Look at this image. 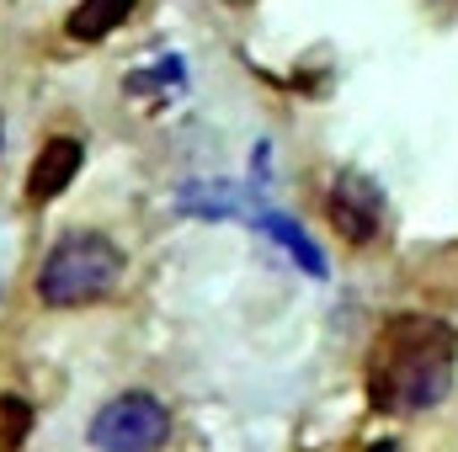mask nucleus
I'll return each instance as SVG.
<instances>
[{"label":"nucleus","mask_w":458,"mask_h":452,"mask_svg":"<svg viewBox=\"0 0 458 452\" xmlns=\"http://www.w3.org/2000/svg\"><path fill=\"white\" fill-rule=\"evenodd\" d=\"M81 160H86V144L81 138H48L27 171V203H54L75 176H81Z\"/></svg>","instance_id":"obj_5"},{"label":"nucleus","mask_w":458,"mask_h":452,"mask_svg":"<svg viewBox=\"0 0 458 452\" xmlns=\"http://www.w3.org/2000/svg\"><path fill=\"white\" fill-rule=\"evenodd\" d=\"M458 331L437 314H394L368 340V405L378 415L437 410L454 389Z\"/></svg>","instance_id":"obj_1"},{"label":"nucleus","mask_w":458,"mask_h":452,"mask_svg":"<svg viewBox=\"0 0 458 452\" xmlns=\"http://www.w3.org/2000/svg\"><path fill=\"white\" fill-rule=\"evenodd\" d=\"M128 16H133V0H81L64 16V32L75 43H102V38H113Z\"/></svg>","instance_id":"obj_6"},{"label":"nucleus","mask_w":458,"mask_h":452,"mask_svg":"<svg viewBox=\"0 0 458 452\" xmlns=\"http://www.w3.org/2000/svg\"><path fill=\"white\" fill-rule=\"evenodd\" d=\"M0 133H5V128H0Z\"/></svg>","instance_id":"obj_8"},{"label":"nucleus","mask_w":458,"mask_h":452,"mask_svg":"<svg viewBox=\"0 0 458 452\" xmlns=\"http://www.w3.org/2000/svg\"><path fill=\"white\" fill-rule=\"evenodd\" d=\"M91 448L97 452H160L171 437V410L144 394V389H128L107 399L97 415H91Z\"/></svg>","instance_id":"obj_3"},{"label":"nucleus","mask_w":458,"mask_h":452,"mask_svg":"<svg viewBox=\"0 0 458 452\" xmlns=\"http://www.w3.org/2000/svg\"><path fill=\"white\" fill-rule=\"evenodd\" d=\"M123 250H117L107 234L97 229H75L64 234L43 266H38V298L48 309H91L102 298H113L117 282H123Z\"/></svg>","instance_id":"obj_2"},{"label":"nucleus","mask_w":458,"mask_h":452,"mask_svg":"<svg viewBox=\"0 0 458 452\" xmlns=\"http://www.w3.org/2000/svg\"><path fill=\"white\" fill-rule=\"evenodd\" d=\"M326 224L336 229V239H346L352 250L373 245L384 229V187L362 171H336L331 192H326Z\"/></svg>","instance_id":"obj_4"},{"label":"nucleus","mask_w":458,"mask_h":452,"mask_svg":"<svg viewBox=\"0 0 458 452\" xmlns=\"http://www.w3.org/2000/svg\"><path fill=\"white\" fill-rule=\"evenodd\" d=\"M32 405L21 394H0V452H21L32 437Z\"/></svg>","instance_id":"obj_7"}]
</instances>
